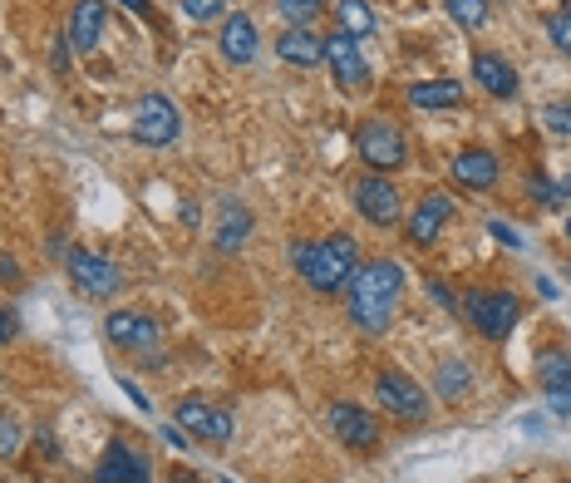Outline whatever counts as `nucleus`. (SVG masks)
Masks as SVG:
<instances>
[{"instance_id":"obj_8","label":"nucleus","mask_w":571,"mask_h":483,"mask_svg":"<svg viewBox=\"0 0 571 483\" xmlns=\"http://www.w3.org/2000/svg\"><path fill=\"white\" fill-rule=\"evenodd\" d=\"M351 203H355V213L365 217L369 227H395L399 217H405V197H399V187L389 183L385 173H365V178H355Z\"/></svg>"},{"instance_id":"obj_15","label":"nucleus","mask_w":571,"mask_h":483,"mask_svg":"<svg viewBox=\"0 0 571 483\" xmlns=\"http://www.w3.org/2000/svg\"><path fill=\"white\" fill-rule=\"evenodd\" d=\"M453 223V197L449 193H429L424 203L414 207V213H409V223H405V237L414 242L419 251L424 247H433V242L443 237V227Z\"/></svg>"},{"instance_id":"obj_27","label":"nucleus","mask_w":571,"mask_h":483,"mask_svg":"<svg viewBox=\"0 0 571 483\" xmlns=\"http://www.w3.org/2000/svg\"><path fill=\"white\" fill-rule=\"evenodd\" d=\"M193 25H222L227 20V0H177Z\"/></svg>"},{"instance_id":"obj_39","label":"nucleus","mask_w":571,"mask_h":483,"mask_svg":"<svg viewBox=\"0 0 571 483\" xmlns=\"http://www.w3.org/2000/svg\"><path fill=\"white\" fill-rule=\"evenodd\" d=\"M567 483H571V479H567Z\"/></svg>"},{"instance_id":"obj_1","label":"nucleus","mask_w":571,"mask_h":483,"mask_svg":"<svg viewBox=\"0 0 571 483\" xmlns=\"http://www.w3.org/2000/svg\"><path fill=\"white\" fill-rule=\"evenodd\" d=\"M345 297H351V321L359 325V331H365V335H385L389 325H395L399 301H405V267L389 261V257L359 261L351 287H345Z\"/></svg>"},{"instance_id":"obj_23","label":"nucleus","mask_w":571,"mask_h":483,"mask_svg":"<svg viewBox=\"0 0 571 483\" xmlns=\"http://www.w3.org/2000/svg\"><path fill=\"white\" fill-rule=\"evenodd\" d=\"M409 104L414 109H459L463 84L459 79H419V84H409Z\"/></svg>"},{"instance_id":"obj_20","label":"nucleus","mask_w":571,"mask_h":483,"mask_svg":"<svg viewBox=\"0 0 571 483\" xmlns=\"http://www.w3.org/2000/svg\"><path fill=\"white\" fill-rule=\"evenodd\" d=\"M277 60L281 65H295V69H315L325 60V40L315 35V30H281Z\"/></svg>"},{"instance_id":"obj_13","label":"nucleus","mask_w":571,"mask_h":483,"mask_svg":"<svg viewBox=\"0 0 571 483\" xmlns=\"http://www.w3.org/2000/svg\"><path fill=\"white\" fill-rule=\"evenodd\" d=\"M257 45H261L257 20H251L247 10H227V20L217 25L222 60H227V65H251V60H257Z\"/></svg>"},{"instance_id":"obj_19","label":"nucleus","mask_w":571,"mask_h":483,"mask_svg":"<svg viewBox=\"0 0 571 483\" xmlns=\"http://www.w3.org/2000/svg\"><path fill=\"white\" fill-rule=\"evenodd\" d=\"M251 213L247 203H237V197H222L217 203V251H241L251 237Z\"/></svg>"},{"instance_id":"obj_22","label":"nucleus","mask_w":571,"mask_h":483,"mask_svg":"<svg viewBox=\"0 0 571 483\" xmlns=\"http://www.w3.org/2000/svg\"><path fill=\"white\" fill-rule=\"evenodd\" d=\"M473 390V371L459 361V355H449V361H439V371H433V395H439L443 405H459L468 400Z\"/></svg>"},{"instance_id":"obj_21","label":"nucleus","mask_w":571,"mask_h":483,"mask_svg":"<svg viewBox=\"0 0 571 483\" xmlns=\"http://www.w3.org/2000/svg\"><path fill=\"white\" fill-rule=\"evenodd\" d=\"M473 79H478L493 99H513L517 94V69L507 65L503 55H493V50H478V55H473Z\"/></svg>"},{"instance_id":"obj_26","label":"nucleus","mask_w":571,"mask_h":483,"mask_svg":"<svg viewBox=\"0 0 571 483\" xmlns=\"http://www.w3.org/2000/svg\"><path fill=\"white\" fill-rule=\"evenodd\" d=\"M443 6H449V15L459 20L468 35H478V30L488 25V0H443Z\"/></svg>"},{"instance_id":"obj_18","label":"nucleus","mask_w":571,"mask_h":483,"mask_svg":"<svg viewBox=\"0 0 571 483\" xmlns=\"http://www.w3.org/2000/svg\"><path fill=\"white\" fill-rule=\"evenodd\" d=\"M104 20H109V6H104V0H79V6H74V15H69V45L79 50V55L99 50Z\"/></svg>"},{"instance_id":"obj_12","label":"nucleus","mask_w":571,"mask_h":483,"mask_svg":"<svg viewBox=\"0 0 571 483\" xmlns=\"http://www.w3.org/2000/svg\"><path fill=\"white\" fill-rule=\"evenodd\" d=\"M325 425H331V434L341 439L345 449H375L379 444V419L369 415L365 405H355V400L325 405Z\"/></svg>"},{"instance_id":"obj_24","label":"nucleus","mask_w":571,"mask_h":483,"mask_svg":"<svg viewBox=\"0 0 571 483\" xmlns=\"http://www.w3.org/2000/svg\"><path fill=\"white\" fill-rule=\"evenodd\" d=\"M335 20H341V30L351 40H359V45L375 35V10H369V0H335Z\"/></svg>"},{"instance_id":"obj_3","label":"nucleus","mask_w":571,"mask_h":483,"mask_svg":"<svg viewBox=\"0 0 571 483\" xmlns=\"http://www.w3.org/2000/svg\"><path fill=\"white\" fill-rule=\"evenodd\" d=\"M355 149H359V159H365L369 173L389 178V173H399V168H409V139H405V129L389 124V119H365L359 124Z\"/></svg>"},{"instance_id":"obj_6","label":"nucleus","mask_w":571,"mask_h":483,"mask_svg":"<svg viewBox=\"0 0 571 483\" xmlns=\"http://www.w3.org/2000/svg\"><path fill=\"white\" fill-rule=\"evenodd\" d=\"M65 271H69L74 291H79L84 301H109V297H119V287H123V271L89 247L65 251Z\"/></svg>"},{"instance_id":"obj_31","label":"nucleus","mask_w":571,"mask_h":483,"mask_svg":"<svg viewBox=\"0 0 571 483\" xmlns=\"http://www.w3.org/2000/svg\"><path fill=\"white\" fill-rule=\"evenodd\" d=\"M0 281H6V287H15V281H20V261L6 257V251H0Z\"/></svg>"},{"instance_id":"obj_9","label":"nucleus","mask_w":571,"mask_h":483,"mask_svg":"<svg viewBox=\"0 0 571 483\" xmlns=\"http://www.w3.org/2000/svg\"><path fill=\"white\" fill-rule=\"evenodd\" d=\"M177 429L203 439V444H227V439L237 434V419H231V409L203 400V395H183V400H177Z\"/></svg>"},{"instance_id":"obj_32","label":"nucleus","mask_w":571,"mask_h":483,"mask_svg":"<svg viewBox=\"0 0 571 483\" xmlns=\"http://www.w3.org/2000/svg\"><path fill=\"white\" fill-rule=\"evenodd\" d=\"M429 297H433V301H439V307H443V311H453V307H459V301H453V291H449V287H443V281H429Z\"/></svg>"},{"instance_id":"obj_16","label":"nucleus","mask_w":571,"mask_h":483,"mask_svg":"<svg viewBox=\"0 0 571 483\" xmlns=\"http://www.w3.org/2000/svg\"><path fill=\"white\" fill-rule=\"evenodd\" d=\"M449 173H453V183L459 187H468V193H488V187H498V159H493L488 149H463L459 159L449 163Z\"/></svg>"},{"instance_id":"obj_38","label":"nucleus","mask_w":571,"mask_h":483,"mask_svg":"<svg viewBox=\"0 0 571 483\" xmlns=\"http://www.w3.org/2000/svg\"><path fill=\"white\" fill-rule=\"evenodd\" d=\"M567 242H571V217H567Z\"/></svg>"},{"instance_id":"obj_2","label":"nucleus","mask_w":571,"mask_h":483,"mask_svg":"<svg viewBox=\"0 0 571 483\" xmlns=\"http://www.w3.org/2000/svg\"><path fill=\"white\" fill-rule=\"evenodd\" d=\"M291 261H295V271H301L305 287L321 291V297H335V291L351 287V277L359 267V251H355L351 233H331L321 242H295Z\"/></svg>"},{"instance_id":"obj_35","label":"nucleus","mask_w":571,"mask_h":483,"mask_svg":"<svg viewBox=\"0 0 571 483\" xmlns=\"http://www.w3.org/2000/svg\"><path fill=\"white\" fill-rule=\"evenodd\" d=\"M493 237H498L503 247H522V237H517V233H513V227H507V223H493Z\"/></svg>"},{"instance_id":"obj_36","label":"nucleus","mask_w":571,"mask_h":483,"mask_svg":"<svg viewBox=\"0 0 571 483\" xmlns=\"http://www.w3.org/2000/svg\"><path fill=\"white\" fill-rule=\"evenodd\" d=\"M40 454H50V459L60 454V444H55V434H50V429H40Z\"/></svg>"},{"instance_id":"obj_14","label":"nucleus","mask_w":571,"mask_h":483,"mask_svg":"<svg viewBox=\"0 0 571 483\" xmlns=\"http://www.w3.org/2000/svg\"><path fill=\"white\" fill-rule=\"evenodd\" d=\"M148 479H153L148 459L133 444H123V439H114L99 454V464H94V483H148Z\"/></svg>"},{"instance_id":"obj_28","label":"nucleus","mask_w":571,"mask_h":483,"mask_svg":"<svg viewBox=\"0 0 571 483\" xmlns=\"http://www.w3.org/2000/svg\"><path fill=\"white\" fill-rule=\"evenodd\" d=\"M542 129L552 133V139H571V99L542 104Z\"/></svg>"},{"instance_id":"obj_10","label":"nucleus","mask_w":571,"mask_h":483,"mask_svg":"<svg viewBox=\"0 0 571 483\" xmlns=\"http://www.w3.org/2000/svg\"><path fill=\"white\" fill-rule=\"evenodd\" d=\"M104 335H109L114 351H129V355H153L163 345V321H153L148 311H114L104 321Z\"/></svg>"},{"instance_id":"obj_25","label":"nucleus","mask_w":571,"mask_h":483,"mask_svg":"<svg viewBox=\"0 0 571 483\" xmlns=\"http://www.w3.org/2000/svg\"><path fill=\"white\" fill-rule=\"evenodd\" d=\"M277 15L286 30H311V20L325 15V0H277Z\"/></svg>"},{"instance_id":"obj_37","label":"nucleus","mask_w":571,"mask_h":483,"mask_svg":"<svg viewBox=\"0 0 571 483\" xmlns=\"http://www.w3.org/2000/svg\"><path fill=\"white\" fill-rule=\"evenodd\" d=\"M562 197H567V203H571V173L562 178Z\"/></svg>"},{"instance_id":"obj_4","label":"nucleus","mask_w":571,"mask_h":483,"mask_svg":"<svg viewBox=\"0 0 571 483\" xmlns=\"http://www.w3.org/2000/svg\"><path fill=\"white\" fill-rule=\"evenodd\" d=\"M463 321L483 335V341H507L513 325L522 321V301L513 291H468L463 297Z\"/></svg>"},{"instance_id":"obj_7","label":"nucleus","mask_w":571,"mask_h":483,"mask_svg":"<svg viewBox=\"0 0 571 483\" xmlns=\"http://www.w3.org/2000/svg\"><path fill=\"white\" fill-rule=\"evenodd\" d=\"M375 400H379L385 415L405 419V425H424V419H429V390L409 371H379Z\"/></svg>"},{"instance_id":"obj_11","label":"nucleus","mask_w":571,"mask_h":483,"mask_svg":"<svg viewBox=\"0 0 571 483\" xmlns=\"http://www.w3.org/2000/svg\"><path fill=\"white\" fill-rule=\"evenodd\" d=\"M325 65H331V75H335V84H341L345 94H365V89H369L365 45H359V40H351L345 30L325 35Z\"/></svg>"},{"instance_id":"obj_17","label":"nucleus","mask_w":571,"mask_h":483,"mask_svg":"<svg viewBox=\"0 0 571 483\" xmlns=\"http://www.w3.org/2000/svg\"><path fill=\"white\" fill-rule=\"evenodd\" d=\"M537 385L547 390L552 409H571V355L567 351H542L537 355Z\"/></svg>"},{"instance_id":"obj_29","label":"nucleus","mask_w":571,"mask_h":483,"mask_svg":"<svg viewBox=\"0 0 571 483\" xmlns=\"http://www.w3.org/2000/svg\"><path fill=\"white\" fill-rule=\"evenodd\" d=\"M20 444H25V425L6 409V415H0V459H15Z\"/></svg>"},{"instance_id":"obj_30","label":"nucleus","mask_w":571,"mask_h":483,"mask_svg":"<svg viewBox=\"0 0 571 483\" xmlns=\"http://www.w3.org/2000/svg\"><path fill=\"white\" fill-rule=\"evenodd\" d=\"M547 40H552L562 55H571V6H562V10H552V15H547Z\"/></svg>"},{"instance_id":"obj_33","label":"nucleus","mask_w":571,"mask_h":483,"mask_svg":"<svg viewBox=\"0 0 571 483\" xmlns=\"http://www.w3.org/2000/svg\"><path fill=\"white\" fill-rule=\"evenodd\" d=\"M20 316H15V311H10V307H0V345H6L10 341V335H15L20 331V325H15Z\"/></svg>"},{"instance_id":"obj_5","label":"nucleus","mask_w":571,"mask_h":483,"mask_svg":"<svg viewBox=\"0 0 571 483\" xmlns=\"http://www.w3.org/2000/svg\"><path fill=\"white\" fill-rule=\"evenodd\" d=\"M129 133L143 143V149H168V143L183 139V114H177V104L168 99V94H143L139 104H133V124Z\"/></svg>"},{"instance_id":"obj_34","label":"nucleus","mask_w":571,"mask_h":483,"mask_svg":"<svg viewBox=\"0 0 571 483\" xmlns=\"http://www.w3.org/2000/svg\"><path fill=\"white\" fill-rule=\"evenodd\" d=\"M65 45H69V35L55 40V50H50V65H55V69H69V50Z\"/></svg>"}]
</instances>
